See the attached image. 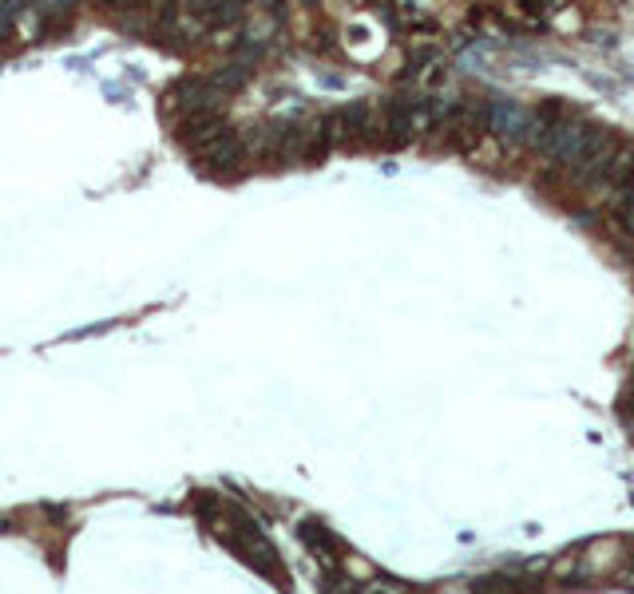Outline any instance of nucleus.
<instances>
[{"label":"nucleus","mask_w":634,"mask_h":594,"mask_svg":"<svg viewBox=\"0 0 634 594\" xmlns=\"http://www.w3.org/2000/svg\"><path fill=\"white\" fill-rule=\"evenodd\" d=\"M488 123H492V131L500 135V139H512V143H524V135H528V123L531 115L524 107H516V103H496L492 111H488Z\"/></svg>","instance_id":"7ed1b4c3"},{"label":"nucleus","mask_w":634,"mask_h":594,"mask_svg":"<svg viewBox=\"0 0 634 594\" xmlns=\"http://www.w3.org/2000/svg\"><path fill=\"white\" fill-rule=\"evenodd\" d=\"M298 535H302V543H306V547H314L325 563H337V551H341V543H337V535H333L329 527H321V523H314V519H310V523H302V531H298Z\"/></svg>","instance_id":"20e7f679"},{"label":"nucleus","mask_w":634,"mask_h":594,"mask_svg":"<svg viewBox=\"0 0 634 594\" xmlns=\"http://www.w3.org/2000/svg\"><path fill=\"white\" fill-rule=\"evenodd\" d=\"M607 147V135L599 127H591L587 119H551L543 139H539V151L551 155L555 163H567L575 171H587Z\"/></svg>","instance_id":"f257e3e1"},{"label":"nucleus","mask_w":634,"mask_h":594,"mask_svg":"<svg viewBox=\"0 0 634 594\" xmlns=\"http://www.w3.org/2000/svg\"><path fill=\"white\" fill-rule=\"evenodd\" d=\"M191 155H195V163H199L203 171H211V175H234V171H242V159H246L242 139H238L230 127H222L214 139H207L203 147H195Z\"/></svg>","instance_id":"f03ea898"},{"label":"nucleus","mask_w":634,"mask_h":594,"mask_svg":"<svg viewBox=\"0 0 634 594\" xmlns=\"http://www.w3.org/2000/svg\"><path fill=\"white\" fill-rule=\"evenodd\" d=\"M520 4H524V12H528L531 20H547L551 12L563 8V0H520Z\"/></svg>","instance_id":"39448f33"}]
</instances>
